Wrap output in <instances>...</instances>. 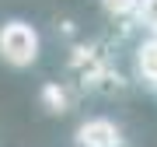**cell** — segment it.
<instances>
[{
  "label": "cell",
  "instance_id": "1",
  "mask_svg": "<svg viewBox=\"0 0 157 147\" xmlns=\"http://www.w3.org/2000/svg\"><path fill=\"white\" fill-rule=\"evenodd\" d=\"M0 56L11 67H28L39 56V32L25 21H11L0 28Z\"/></svg>",
  "mask_w": 157,
  "mask_h": 147
},
{
  "label": "cell",
  "instance_id": "2",
  "mask_svg": "<svg viewBox=\"0 0 157 147\" xmlns=\"http://www.w3.org/2000/svg\"><path fill=\"white\" fill-rule=\"evenodd\" d=\"M119 126L112 119H87L77 130V144L80 147H119Z\"/></svg>",
  "mask_w": 157,
  "mask_h": 147
},
{
  "label": "cell",
  "instance_id": "3",
  "mask_svg": "<svg viewBox=\"0 0 157 147\" xmlns=\"http://www.w3.org/2000/svg\"><path fill=\"white\" fill-rule=\"evenodd\" d=\"M136 67H140V77L147 81V84L157 88V39L143 42L140 53H136Z\"/></svg>",
  "mask_w": 157,
  "mask_h": 147
},
{
  "label": "cell",
  "instance_id": "4",
  "mask_svg": "<svg viewBox=\"0 0 157 147\" xmlns=\"http://www.w3.org/2000/svg\"><path fill=\"white\" fill-rule=\"evenodd\" d=\"M42 102L49 105V112H63V105H67V95H63L56 84H49V88L42 91Z\"/></svg>",
  "mask_w": 157,
  "mask_h": 147
},
{
  "label": "cell",
  "instance_id": "5",
  "mask_svg": "<svg viewBox=\"0 0 157 147\" xmlns=\"http://www.w3.org/2000/svg\"><path fill=\"white\" fill-rule=\"evenodd\" d=\"M136 14H140L143 25L157 28V0H136Z\"/></svg>",
  "mask_w": 157,
  "mask_h": 147
},
{
  "label": "cell",
  "instance_id": "6",
  "mask_svg": "<svg viewBox=\"0 0 157 147\" xmlns=\"http://www.w3.org/2000/svg\"><path fill=\"white\" fill-rule=\"evenodd\" d=\"M101 4H105L108 14H129V11H136V0H101Z\"/></svg>",
  "mask_w": 157,
  "mask_h": 147
}]
</instances>
